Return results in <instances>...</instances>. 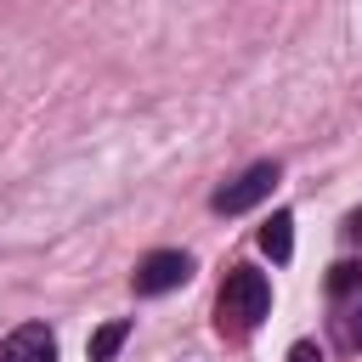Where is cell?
I'll list each match as a JSON object with an SVG mask.
<instances>
[{"label": "cell", "instance_id": "cell-1", "mask_svg": "<svg viewBox=\"0 0 362 362\" xmlns=\"http://www.w3.org/2000/svg\"><path fill=\"white\" fill-rule=\"evenodd\" d=\"M272 311V283L255 266H232L221 283V334H249Z\"/></svg>", "mask_w": 362, "mask_h": 362}, {"label": "cell", "instance_id": "cell-2", "mask_svg": "<svg viewBox=\"0 0 362 362\" xmlns=\"http://www.w3.org/2000/svg\"><path fill=\"white\" fill-rule=\"evenodd\" d=\"M192 277V255L181 249H153L141 266H136V294H170Z\"/></svg>", "mask_w": 362, "mask_h": 362}, {"label": "cell", "instance_id": "cell-3", "mask_svg": "<svg viewBox=\"0 0 362 362\" xmlns=\"http://www.w3.org/2000/svg\"><path fill=\"white\" fill-rule=\"evenodd\" d=\"M272 187H277V164H255V170H243L238 181H226V187L215 192V209H221V215H243V209H255L260 198H272Z\"/></svg>", "mask_w": 362, "mask_h": 362}, {"label": "cell", "instance_id": "cell-4", "mask_svg": "<svg viewBox=\"0 0 362 362\" xmlns=\"http://www.w3.org/2000/svg\"><path fill=\"white\" fill-rule=\"evenodd\" d=\"M0 362H57V334L45 322H23L0 345Z\"/></svg>", "mask_w": 362, "mask_h": 362}, {"label": "cell", "instance_id": "cell-5", "mask_svg": "<svg viewBox=\"0 0 362 362\" xmlns=\"http://www.w3.org/2000/svg\"><path fill=\"white\" fill-rule=\"evenodd\" d=\"M260 249H266V255H272L277 266H283V260L294 255V215H288V209H277V215H272V221L260 226Z\"/></svg>", "mask_w": 362, "mask_h": 362}, {"label": "cell", "instance_id": "cell-6", "mask_svg": "<svg viewBox=\"0 0 362 362\" xmlns=\"http://www.w3.org/2000/svg\"><path fill=\"white\" fill-rule=\"evenodd\" d=\"M124 339H130V322H102V328L90 334V362H113Z\"/></svg>", "mask_w": 362, "mask_h": 362}, {"label": "cell", "instance_id": "cell-7", "mask_svg": "<svg viewBox=\"0 0 362 362\" xmlns=\"http://www.w3.org/2000/svg\"><path fill=\"white\" fill-rule=\"evenodd\" d=\"M339 334H345V345H362V300L339 317Z\"/></svg>", "mask_w": 362, "mask_h": 362}, {"label": "cell", "instance_id": "cell-8", "mask_svg": "<svg viewBox=\"0 0 362 362\" xmlns=\"http://www.w3.org/2000/svg\"><path fill=\"white\" fill-rule=\"evenodd\" d=\"M356 283H362V272H356V266H334V277H328V288H334V294H345V288H356Z\"/></svg>", "mask_w": 362, "mask_h": 362}, {"label": "cell", "instance_id": "cell-9", "mask_svg": "<svg viewBox=\"0 0 362 362\" xmlns=\"http://www.w3.org/2000/svg\"><path fill=\"white\" fill-rule=\"evenodd\" d=\"M288 362H322V351H317V345H305V339H300V345H294V351H288Z\"/></svg>", "mask_w": 362, "mask_h": 362}, {"label": "cell", "instance_id": "cell-10", "mask_svg": "<svg viewBox=\"0 0 362 362\" xmlns=\"http://www.w3.org/2000/svg\"><path fill=\"white\" fill-rule=\"evenodd\" d=\"M351 238H362V215H351Z\"/></svg>", "mask_w": 362, "mask_h": 362}]
</instances>
